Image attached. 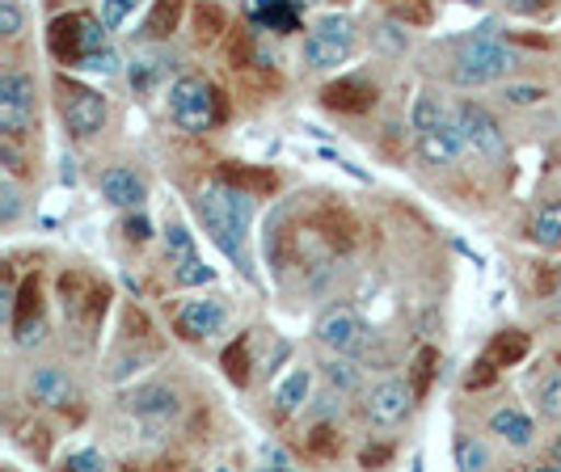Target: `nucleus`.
<instances>
[{
  "label": "nucleus",
  "instance_id": "3",
  "mask_svg": "<svg viewBox=\"0 0 561 472\" xmlns=\"http://www.w3.org/2000/svg\"><path fill=\"white\" fill-rule=\"evenodd\" d=\"M169 118L182 127V131H191V136H203V131H211V123L220 118L216 111V89L203 81V77H178V81L169 84Z\"/></svg>",
  "mask_w": 561,
  "mask_h": 472
},
{
  "label": "nucleus",
  "instance_id": "33",
  "mask_svg": "<svg viewBox=\"0 0 561 472\" xmlns=\"http://www.w3.org/2000/svg\"><path fill=\"white\" fill-rule=\"evenodd\" d=\"M18 216H22V191H18L13 173H4L0 177V223H13Z\"/></svg>",
  "mask_w": 561,
  "mask_h": 472
},
{
  "label": "nucleus",
  "instance_id": "30",
  "mask_svg": "<svg viewBox=\"0 0 561 472\" xmlns=\"http://www.w3.org/2000/svg\"><path fill=\"white\" fill-rule=\"evenodd\" d=\"M225 371L232 384H250V337H241L237 346H228Z\"/></svg>",
  "mask_w": 561,
  "mask_h": 472
},
{
  "label": "nucleus",
  "instance_id": "25",
  "mask_svg": "<svg viewBox=\"0 0 561 472\" xmlns=\"http://www.w3.org/2000/svg\"><path fill=\"white\" fill-rule=\"evenodd\" d=\"M321 376L334 384L337 392H355L359 389V371H355V362L346 359V355H337V350H330V359L321 362Z\"/></svg>",
  "mask_w": 561,
  "mask_h": 472
},
{
  "label": "nucleus",
  "instance_id": "35",
  "mask_svg": "<svg viewBox=\"0 0 561 472\" xmlns=\"http://www.w3.org/2000/svg\"><path fill=\"white\" fill-rule=\"evenodd\" d=\"M22 30H26L22 0H0V34H4V38H18Z\"/></svg>",
  "mask_w": 561,
  "mask_h": 472
},
{
  "label": "nucleus",
  "instance_id": "12",
  "mask_svg": "<svg viewBox=\"0 0 561 472\" xmlns=\"http://www.w3.org/2000/svg\"><path fill=\"white\" fill-rule=\"evenodd\" d=\"M98 191H102V198H106L111 207H123V211H140L144 198H148L144 177H136L127 165L106 169V173H102V182H98Z\"/></svg>",
  "mask_w": 561,
  "mask_h": 472
},
{
  "label": "nucleus",
  "instance_id": "39",
  "mask_svg": "<svg viewBox=\"0 0 561 472\" xmlns=\"http://www.w3.org/2000/svg\"><path fill=\"white\" fill-rule=\"evenodd\" d=\"M431 362H435V350H422L419 355V371H414V392H426V376H431Z\"/></svg>",
  "mask_w": 561,
  "mask_h": 472
},
{
  "label": "nucleus",
  "instance_id": "14",
  "mask_svg": "<svg viewBox=\"0 0 561 472\" xmlns=\"http://www.w3.org/2000/svg\"><path fill=\"white\" fill-rule=\"evenodd\" d=\"M30 396L43 401V405H51V410H64V405L77 401V384H72V376L59 371V367H34V371H30Z\"/></svg>",
  "mask_w": 561,
  "mask_h": 472
},
{
  "label": "nucleus",
  "instance_id": "32",
  "mask_svg": "<svg viewBox=\"0 0 561 472\" xmlns=\"http://www.w3.org/2000/svg\"><path fill=\"white\" fill-rule=\"evenodd\" d=\"M165 253L169 262H182V257H195V237L182 228V223H169L165 228Z\"/></svg>",
  "mask_w": 561,
  "mask_h": 472
},
{
  "label": "nucleus",
  "instance_id": "6",
  "mask_svg": "<svg viewBox=\"0 0 561 472\" xmlns=\"http://www.w3.org/2000/svg\"><path fill=\"white\" fill-rule=\"evenodd\" d=\"M34 77L22 72V68H9L0 77V131L4 139H22L34 127Z\"/></svg>",
  "mask_w": 561,
  "mask_h": 472
},
{
  "label": "nucleus",
  "instance_id": "13",
  "mask_svg": "<svg viewBox=\"0 0 561 472\" xmlns=\"http://www.w3.org/2000/svg\"><path fill=\"white\" fill-rule=\"evenodd\" d=\"M127 410L140 417V422H152V426H161L169 417H178L182 410V401H178V392L165 389V384H144L127 396Z\"/></svg>",
  "mask_w": 561,
  "mask_h": 472
},
{
  "label": "nucleus",
  "instance_id": "41",
  "mask_svg": "<svg viewBox=\"0 0 561 472\" xmlns=\"http://www.w3.org/2000/svg\"><path fill=\"white\" fill-rule=\"evenodd\" d=\"M385 460H389V451H385V447H380V451H367L364 456V464H385Z\"/></svg>",
  "mask_w": 561,
  "mask_h": 472
},
{
  "label": "nucleus",
  "instance_id": "11",
  "mask_svg": "<svg viewBox=\"0 0 561 472\" xmlns=\"http://www.w3.org/2000/svg\"><path fill=\"white\" fill-rule=\"evenodd\" d=\"M173 325H178V334L191 337V342H207V337L225 334L228 308L220 300H211V296H198V300H186V304L178 308Z\"/></svg>",
  "mask_w": 561,
  "mask_h": 472
},
{
  "label": "nucleus",
  "instance_id": "16",
  "mask_svg": "<svg viewBox=\"0 0 561 472\" xmlns=\"http://www.w3.org/2000/svg\"><path fill=\"white\" fill-rule=\"evenodd\" d=\"M419 148H422V157H426L431 165H451V161H460V152H465L469 143H465L460 123H456V118H448L444 127H435V131L419 136Z\"/></svg>",
  "mask_w": 561,
  "mask_h": 472
},
{
  "label": "nucleus",
  "instance_id": "7",
  "mask_svg": "<svg viewBox=\"0 0 561 472\" xmlns=\"http://www.w3.org/2000/svg\"><path fill=\"white\" fill-rule=\"evenodd\" d=\"M111 118V106L98 89L84 84H64V127L72 139H93Z\"/></svg>",
  "mask_w": 561,
  "mask_h": 472
},
{
  "label": "nucleus",
  "instance_id": "5",
  "mask_svg": "<svg viewBox=\"0 0 561 472\" xmlns=\"http://www.w3.org/2000/svg\"><path fill=\"white\" fill-rule=\"evenodd\" d=\"M106 34L111 30L102 26V18H84V13H68V18H56L51 30H47V43H51V56L68 68H77L84 56L102 51L106 47Z\"/></svg>",
  "mask_w": 561,
  "mask_h": 472
},
{
  "label": "nucleus",
  "instance_id": "36",
  "mask_svg": "<svg viewBox=\"0 0 561 472\" xmlns=\"http://www.w3.org/2000/svg\"><path fill=\"white\" fill-rule=\"evenodd\" d=\"M64 464H68V469H77V472H102L106 469V456H102V451H93V447H84V451H72Z\"/></svg>",
  "mask_w": 561,
  "mask_h": 472
},
{
  "label": "nucleus",
  "instance_id": "27",
  "mask_svg": "<svg viewBox=\"0 0 561 472\" xmlns=\"http://www.w3.org/2000/svg\"><path fill=\"white\" fill-rule=\"evenodd\" d=\"M173 283H178V287H207V283H216V270L195 253V257L173 262Z\"/></svg>",
  "mask_w": 561,
  "mask_h": 472
},
{
  "label": "nucleus",
  "instance_id": "21",
  "mask_svg": "<svg viewBox=\"0 0 561 472\" xmlns=\"http://www.w3.org/2000/svg\"><path fill=\"white\" fill-rule=\"evenodd\" d=\"M309 389H312V371L309 367H296V371L279 384V392H275L279 414H296V410L309 401Z\"/></svg>",
  "mask_w": 561,
  "mask_h": 472
},
{
  "label": "nucleus",
  "instance_id": "28",
  "mask_svg": "<svg viewBox=\"0 0 561 472\" xmlns=\"http://www.w3.org/2000/svg\"><path fill=\"white\" fill-rule=\"evenodd\" d=\"M451 456H456V469H465V472L490 469V451H485V444H481V439H469V435L456 439Z\"/></svg>",
  "mask_w": 561,
  "mask_h": 472
},
{
  "label": "nucleus",
  "instance_id": "24",
  "mask_svg": "<svg viewBox=\"0 0 561 472\" xmlns=\"http://www.w3.org/2000/svg\"><path fill=\"white\" fill-rule=\"evenodd\" d=\"M524 355H528V337L519 334V330H503V334L494 337V346H490L485 359L494 362V367H515Z\"/></svg>",
  "mask_w": 561,
  "mask_h": 472
},
{
  "label": "nucleus",
  "instance_id": "9",
  "mask_svg": "<svg viewBox=\"0 0 561 472\" xmlns=\"http://www.w3.org/2000/svg\"><path fill=\"white\" fill-rule=\"evenodd\" d=\"M364 337H367V325L359 321V312H355V308L334 304L317 316V342H321L325 350L351 355V350H359V346H364Z\"/></svg>",
  "mask_w": 561,
  "mask_h": 472
},
{
  "label": "nucleus",
  "instance_id": "17",
  "mask_svg": "<svg viewBox=\"0 0 561 472\" xmlns=\"http://www.w3.org/2000/svg\"><path fill=\"white\" fill-rule=\"evenodd\" d=\"M241 9H245V18H250L253 26H266V30H296V13L287 9V0H241Z\"/></svg>",
  "mask_w": 561,
  "mask_h": 472
},
{
  "label": "nucleus",
  "instance_id": "23",
  "mask_svg": "<svg viewBox=\"0 0 561 472\" xmlns=\"http://www.w3.org/2000/svg\"><path fill=\"white\" fill-rule=\"evenodd\" d=\"M451 114L448 106L435 97V93H422L419 102H414V111H410V127L419 131V136H426V131H435V127H444Z\"/></svg>",
  "mask_w": 561,
  "mask_h": 472
},
{
  "label": "nucleus",
  "instance_id": "42",
  "mask_svg": "<svg viewBox=\"0 0 561 472\" xmlns=\"http://www.w3.org/2000/svg\"><path fill=\"white\" fill-rule=\"evenodd\" d=\"M460 4H485V0H460Z\"/></svg>",
  "mask_w": 561,
  "mask_h": 472
},
{
  "label": "nucleus",
  "instance_id": "34",
  "mask_svg": "<svg viewBox=\"0 0 561 472\" xmlns=\"http://www.w3.org/2000/svg\"><path fill=\"white\" fill-rule=\"evenodd\" d=\"M77 68H84V72H102V77H114L118 68H123V59H118V51H114L111 43L102 47V51H93V56H84Z\"/></svg>",
  "mask_w": 561,
  "mask_h": 472
},
{
  "label": "nucleus",
  "instance_id": "1",
  "mask_svg": "<svg viewBox=\"0 0 561 472\" xmlns=\"http://www.w3.org/2000/svg\"><path fill=\"white\" fill-rule=\"evenodd\" d=\"M195 211L198 220H203V228H207V237L228 257H237L241 266H250V257H245V241H250V228H253L250 191H241L232 182H207V186H198Z\"/></svg>",
  "mask_w": 561,
  "mask_h": 472
},
{
  "label": "nucleus",
  "instance_id": "40",
  "mask_svg": "<svg viewBox=\"0 0 561 472\" xmlns=\"http://www.w3.org/2000/svg\"><path fill=\"white\" fill-rule=\"evenodd\" d=\"M262 456H266V464H275V469H291V460H287V456H283L279 447H266V451H262Z\"/></svg>",
  "mask_w": 561,
  "mask_h": 472
},
{
  "label": "nucleus",
  "instance_id": "29",
  "mask_svg": "<svg viewBox=\"0 0 561 472\" xmlns=\"http://www.w3.org/2000/svg\"><path fill=\"white\" fill-rule=\"evenodd\" d=\"M549 97L545 84H519V81H506L503 84V102L511 111H528V106H540Z\"/></svg>",
  "mask_w": 561,
  "mask_h": 472
},
{
  "label": "nucleus",
  "instance_id": "2",
  "mask_svg": "<svg viewBox=\"0 0 561 472\" xmlns=\"http://www.w3.org/2000/svg\"><path fill=\"white\" fill-rule=\"evenodd\" d=\"M515 64H519L515 51H511L506 43H499V34L490 26H481L478 34L456 38V68H451V81L465 84V89H469V84L503 81Z\"/></svg>",
  "mask_w": 561,
  "mask_h": 472
},
{
  "label": "nucleus",
  "instance_id": "19",
  "mask_svg": "<svg viewBox=\"0 0 561 472\" xmlns=\"http://www.w3.org/2000/svg\"><path fill=\"white\" fill-rule=\"evenodd\" d=\"M533 241L540 250H558L561 245V198L540 203V211L533 216Z\"/></svg>",
  "mask_w": 561,
  "mask_h": 472
},
{
  "label": "nucleus",
  "instance_id": "38",
  "mask_svg": "<svg viewBox=\"0 0 561 472\" xmlns=\"http://www.w3.org/2000/svg\"><path fill=\"white\" fill-rule=\"evenodd\" d=\"M123 228H127V237H131V241H136V245H144V241H148V237H152V223H148V216H131V220L123 223Z\"/></svg>",
  "mask_w": 561,
  "mask_h": 472
},
{
  "label": "nucleus",
  "instance_id": "20",
  "mask_svg": "<svg viewBox=\"0 0 561 472\" xmlns=\"http://www.w3.org/2000/svg\"><path fill=\"white\" fill-rule=\"evenodd\" d=\"M169 68H173L169 51H140V56L131 59V84L136 89H152L157 81H165Z\"/></svg>",
  "mask_w": 561,
  "mask_h": 472
},
{
  "label": "nucleus",
  "instance_id": "37",
  "mask_svg": "<svg viewBox=\"0 0 561 472\" xmlns=\"http://www.w3.org/2000/svg\"><path fill=\"white\" fill-rule=\"evenodd\" d=\"M549 9V0H506V13L515 18H540Z\"/></svg>",
  "mask_w": 561,
  "mask_h": 472
},
{
  "label": "nucleus",
  "instance_id": "10",
  "mask_svg": "<svg viewBox=\"0 0 561 472\" xmlns=\"http://www.w3.org/2000/svg\"><path fill=\"white\" fill-rule=\"evenodd\" d=\"M414 384L410 380H385V384H376V389L367 392L364 401V414L371 426H397V422H405L410 410H414Z\"/></svg>",
  "mask_w": 561,
  "mask_h": 472
},
{
  "label": "nucleus",
  "instance_id": "22",
  "mask_svg": "<svg viewBox=\"0 0 561 472\" xmlns=\"http://www.w3.org/2000/svg\"><path fill=\"white\" fill-rule=\"evenodd\" d=\"M533 401L540 417H549V422H561V367L553 371H545L540 380L533 384Z\"/></svg>",
  "mask_w": 561,
  "mask_h": 472
},
{
  "label": "nucleus",
  "instance_id": "31",
  "mask_svg": "<svg viewBox=\"0 0 561 472\" xmlns=\"http://www.w3.org/2000/svg\"><path fill=\"white\" fill-rule=\"evenodd\" d=\"M140 4L144 0H102V4H98V18H102V26L106 30H123V22H127Z\"/></svg>",
  "mask_w": 561,
  "mask_h": 472
},
{
  "label": "nucleus",
  "instance_id": "18",
  "mask_svg": "<svg viewBox=\"0 0 561 472\" xmlns=\"http://www.w3.org/2000/svg\"><path fill=\"white\" fill-rule=\"evenodd\" d=\"M376 102V89L359 77H351V81H337L325 89V106H334V111H367Z\"/></svg>",
  "mask_w": 561,
  "mask_h": 472
},
{
  "label": "nucleus",
  "instance_id": "26",
  "mask_svg": "<svg viewBox=\"0 0 561 472\" xmlns=\"http://www.w3.org/2000/svg\"><path fill=\"white\" fill-rule=\"evenodd\" d=\"M178 18H182V0H157V9L144 22V38H165V34H173Z\"/></svg>",
  "mask_w": 561,
  "mask_h": 472
},
{
  "label": "nucleus",
  "instance_id": "8",
  "mask_svg": "<svg viewBox=\"0 0 561 472\" xmlns=\"http://www.w3.org/2000/svg\"><path fill=\"white\" fill-rule=\"evenodd\" d=\"M451 118L460 123V131H465V143H469L478 157H490V161H499V157L506 152L503 127H499V118L485 111V106H478V102H460V106L451 111Z\"/></svg>",
  "mask_w": 561,
  "mask_h": 472
},
{
  "label": "nucleus",
  "instance_id": "15",
  "mask_svg": "<svg viewBox=\"0 0 561 472\" xmlns=\"http://www.w3.org/2000/svg\"><path fill=\"white\" fill-rule=\"evenodd\" d=\"M490 435H499L506 447H515V451H528L536 444V422L519 405H499L494 414H490Z\"/></svg>",
  "mask_w": 561,
  "mask_h": 472
},
{
  "label": "nucleus",
  "instance_id": "4",
  "mask_svg": "<svg viewBox=\"0 0 561 472\" xmlns=\"http://www.w3.org/2000/svg\"><path fill=\"white\" fill-rule=\"evenodd\" d=\"M351 56H355V22L351 18L330 13V18H321L309 30V38H305V64H309L312 72H334Z\"/></svg>",
  "mask_w": 561,
  "mask_h": 472
}]
</instances>
